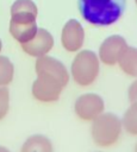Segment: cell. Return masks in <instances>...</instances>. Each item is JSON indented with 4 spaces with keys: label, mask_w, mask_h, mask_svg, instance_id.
<instances>
[{
    "label": "cell",
    "mask_w": 137,
    "mask_h": 152,
    "mask_svg": "<svg viewBox=\"0 0 137 152\" xmlns=\"http://www.w3.org/2000/svg\"><path fill=\"white\" fill-rule=\"evenodd\" d=\"M126 0H79L81 17L94 26H108L118 21Z\"/></svg>",
    "instance_id": "cell-1"
},
{
    "label": "cell",
    "mask_w": 137,
    "mask_h": 152,
    "mask_svg": "<svg viewBox=\"0 0 137 152\" xmlns=\"http://www.w3.org/2000/svg\"><path fill=\"white\" fill-rule=\"evenodd\" d=\"M122 128V120L116 114L101 113L92 122L91 133L93 141L101 147L112 146L118 141Z\"/></svg>",
    "instance_id": "cell-2"
},
{
    "label": "cell",
    "mask_w": 137,
    "mask_h": 152,
    "mask_svg": "<svg viewBox=\"0 0 137 152\" xmlns=\"http://www.w3.org/2000/svg\"><path fill=\"white\" fill-rule=\"evenodd\" d=\"M99 57L92 50L80 51L73 59L70 72L71 77L79 86L87 87L95 82L99 75Z\"/></svg>",
    "instance_id": "cell-3"
},
{
    "label": "cell",
    "mask_w": 137,
    "mask_h": 152,
    "mask_svg": "<svg viewBox=\"0 0 137 152\" xmlns=\"http://www.w3.org/2000/svg\"><path fill=\"white\" fill-rule=\"evenodd\" d=\"M63 88L64 86L60 81L44 75H37L32 83V95L41 102H55L60 99Z\"/></svg>",
    "instance_id": "cell-4"
},
{
    "label": "cell",
    "mask_w": 137,
    "mask_h": 152,
    "mask_svg": "<svg viewBox=\"0 0 137 152\" xmlns=\"http://www.w3.org/2000/svg\"><path fill=\"white\" fill-rule=\"evenodd\" d=\"M105 102L98 94L88 93L79 96L74 103L75 114L86 121H93L101 113H104Z\"/></svg>",
    "instance_id": "cell-5"
},
{
    "label": "cell",
    "mask_w": 137,
    "mask_h": 152,
    "mask_svg": "<svg viewBox=\"0 0 137 152\" xmlns=\"http://www.w3.org/2000/svg\"><path fill=\"white\" fill-rule=\"evenodd\" d=\"M35 69H36L37 75H44L48 77H52L60 81L64 87L68 84L69 74H68L66 65L61 61L54 57H50L46 55L38 57L35 64Z\"/></svg>",
    "instance_id": "cell-6"
},
{
    "label": "cell",
    "mask_w": 137,
    "mask_h": 152,
    "mask_svg": "<svg viewBox=\"0 0 137 152\" xmlns=\"http://www.w3.org/2000/svg\"><path fill=\"white\" fill-rule=\"evenodd\" d=\"M127 48V43L124 37L114 34L107 37L99 48V59L106 65H114L123 51Z\"/></svg>",
    "instance_id": "cell-7"
},
{
    "label": "cell",
    "mask_w": 137,
    "mask_h": 152,
    "mask_svg": "<svg viewBox=\"0 0 137 152\" xmlns=\"http://www.w3.org/2000/svg\"><path fill=\"white\" fill-rule=\"evenodd\" d=\"M85 42V31L82 25L76 19L68 20L61 33V43L62 46L68 52H76L79 51Z\"/></svg>",
    "instance_id": "cell-8"
},
{
    "label": "cell",
    "mask_w": 137,
    "mask_h": 152,
    "mask_svg": "<svg viewBox=\"0 0 137 152\" xmlns=\"http://www.w3.org/2000/svg\"><path fill=\"white\" fill-rule=\"evenodd\" d=\"M20 45H21V49L24 50V52H26L27 55H30L32 57L38 58V57L45 56L52 49L54 37L45 28H38L36 36L31 40H29L24 44H20Z\"/></svg>",
    "instance_id": "cell-9"
},
{
    "label": "cell",
    "mask_w": 137,
    "mask_h": 152,
    "mask_svg": "<svg viewBox=\"0 0 137 152\" xmlns=\"http://www.w3.org/2000/svg\"><path fill=\"white\" fill-rule=\"evenodd\" d=\"M38 26L36 20L30 19H11L10 20V33L20 44L31 40L37 33Z\"/></svg>",
    "instance_id": "cell-10"
},
{
    "label": "cell",
    "mask_w": 137,
    "mask_h": 152,
    "mask_svg": "<svg viewBox=\"0 0 137 152\" xmlns=\"http://www.w3.org/2000/svg\"><path fill=\"white\" fill-rule=\"evenodd\" d=\"M38 10L32 0H15L11 7V19L36 20Z\"/></svg>",
    "instance_id": "cell-11"
},
{
    "label": "cell",
    "mask_w": 137,
    "mask_h": 152,
    "mask_svg": "<svg viewBox=\"0 0 137 152\" xmlns=\"http://www.w3.org/2000/svg\"><path fill=\"white\" fill-rule=\"evenodd\" d=\"M20 152H54V150L48 137L43 134H33L24 141Z\"/></svg>",
    "instance_id": "cell-12"
},
{
    "label": "cell",
    "mask_w": 137,
    "mask_h": 152,
    "mask_svg": "<svg viewBox=\"0 0 137 152\" xmlns=\"http://www.w3.org/2000/svg\"><path fill=\"white\" fill-rule=\"evenodd\" d=\"M118 64L126 75L137 77V48L129 46L123 51L118 59Z\"/></svg>",
    "instance_id": "cell-13"
},
{
    "label": "cell",
    "mask_w": 137,
    "mask_h": 152,
    "mask_svg": "<svg viewBox=\"0 0 137 152\" xmlns=\"http://www.w3.org/2000/svg\"><path fill=\"white\" fill-rule=\"evenodd\" d=\"M122 125L127 133L137 135V103H131L126 109L122 119Z\"/></svg>",
    "instance_id": "cell-14"
},
{
    "label": "cell",
    "mask_w": 137,
    "mask_h": 152,
    "mask_svg": "<svg viewBox=\"0 0 137 152\" xmlns=\"http://www.w3.org/2000/svg\"><path fill=\"white\" fill-rule=\"evenodd\" d=\"M14 76V66L10 58L0 56V87L10 84Z\"/></svg>",
    "instance_id": "cell-15"
},
{
    "label": "cell",
    "mask_w": 137,
    "mask_h": 152,
    "mask_svg": "<svg viewBox=\"0 0 137 152\" xmlns=\"http://www.w3.org/2000/svg\"><path fill=\"white\" fill-rule=\"evenodd\" d=\"M10 109V90L6 87H0V120H2Z\"/></svg>",
    "instance_id": "cell-16"
},
{
    "label": "cell",
    "mask_w": 137,
    "mask_h": 152,
    "mask_svg": "<svg viewBox=\"0 0 137 152\" xmlns=\"http://www.w3.org/2000/svg\"><path fill=\"white\" fill-rule=\"evenodd\" d=\"M127 96L130 103H137V80L130 84L127 90Z\"/></svg>",
    "instance_id": "cell-17"
},
{
    "label": "cell",
    "mask_w": 137,
    "mask_h": 152,
    "mask_svg": "<svg viewBox=\"0 0 137 152\" xmlns=\"http://www.w3.org/2000/svg\"><path fill=\"white\" fill-rule=\"evenodd\" d=\"M0 152H11V151L5 146H0Z\"/></svg>",
    "instance_id": "cell-18"
},
{
    "label": "cell",
    "mask_w": 137,
    "mask_h": 152,
    "mask_svg": "<svg viewBox=\"0 0 137 152\" xmlns=\"http://www.w3.org/2000/svg\"><path fill=\"white\" fill-rule=\"evenodd\" d=\"M1 49H2V42H1V39H0V52H1Z\"/></svg>",
    "instance_id": "cell-19"
},
{
    "label": "cell",
    "mask_w": 137,
    "mask_h": 152,
    "mask_svg": "<svg viewBox=\"0 0 137 152\" xmlns=\"http://www.w3.org/2000/svg\"><path fill=\"white\" fill-rule=\"evenodd\" d=\"M135 152H137V144H136V146H135Z\"/></svg>",
    "instance_id": "cell-20"
},
{
    "label": "cell",
    "mask_w": 137,
    "mask_h": 152,
    "mask_svg": "<svg viewBox=\"0 0 137 152\" xmlns=\"http://www.w3.org/2000/svg\"><path fill=\"white\" fill-rule=\"evenodd\" d=\"M135 2H136V5H137V0H135Z\"/></svg>",
    "instance_id": "cell-21"
}]
</instances>
